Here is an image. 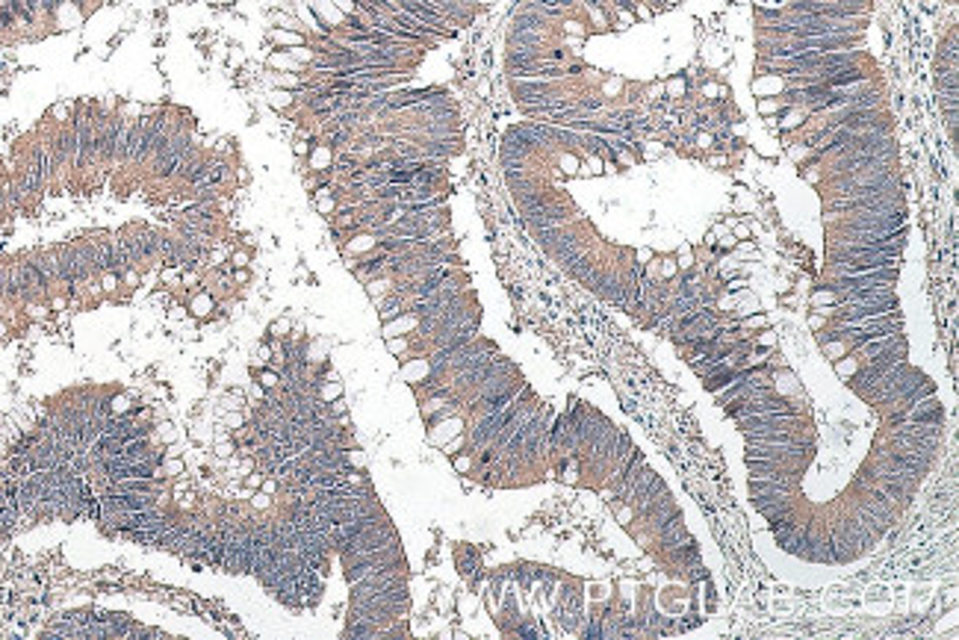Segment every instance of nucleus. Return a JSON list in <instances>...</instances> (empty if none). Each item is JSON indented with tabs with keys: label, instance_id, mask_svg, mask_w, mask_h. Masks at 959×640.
<instances>
[{
	"label": "nucleus",
	"instance_id": "nucleus-1",
	"mask_svg": "<svg viewBox=\"0 0 959 640\" xmlns=\"http://www.w3.org/2000/svg\"><path fill=\"white\" fill-rule=\"evenodd\" d=\"M901 310V302H897L894 292L886 295H874L865 298V302H842L830 307V319L835 325H847V322H865V319H876V316H889Z\"/></svg>",
	"mask_w": 959,
	"mask_h": 640
},
{
	"label": "nucleus",
	"instance_id": "nucleus-2",
	"mask_svg": "<svg viewBox=\"0 0 959 640\" xmlns=\"http://www.w3.org/2000/svg\"><path fill=\"white\" fill-rule=\"evenodd\" d=\"M832 248L847 245V248H868V251H880V254H901V248L906 245V228L891 230V233H871V230H842L832 233Z\"/></svg>",
	"mask_w": 959,
	"mask_h": 640
},
{
	"label": "nucleus",
	"instance_id": "nucleus-3",
	"mask_svg": "<svg viewBox=\"0 0 959 640\" xmlns=\"http://www.w3.org/2000/svg\"><path fill=\"white\" fill-rule=\"evenodd\" d=\"M901 228H906V210H901V213H847V215L835 218L832 233H842V230L891 233V230H901Z\"/></svg>",
	"mask_w": 959,
	"mask_h": 640
},
{
	"label": "nucleus",
	"instance_id": "nucleus-4",
	"mask_svg": "<svg viewBox=\"0 0 959 640\" xmlns=\"http://www.w3.org/2000/svg\"><path fill=\"white\" fill-rule=\"evenodd\" d=\"M523 215V225L534 233V230H549V228H561V225H570V207L561 204V201H549V204H541V207H534V210H526V213H519Z\"/></svg>",
	"mask_w": 959,
	"mask_h": 640
},
{
	"label": "nucleus",
	"instance_id": "nucleus-5",
	"mask_svg": "<svg viewBox=\"0 0 959 640\" xmlns=\"http://www.w3.org/2000/svg\"><path fill=\"white\" fill-rule=\"evenodd\" d=\"M508 86H511L516 107H529V104L544 101V97H549V95H558L561 80H511L508 77Z\"/></svg>",
	"mask_w": 959,
	"mask_h": 640
},
{
	"label": "nucleus",
	"instance_id": "nucleus-6",
	"mask_svg": "<svg viewBox=\"0 0 959 640\" xmlns=\"http://www.w3.org/2000/svg\"><path fill=\"white\" fill-rule=\"evenodd\" d=\"M876 457H883L886 464H891V466H897V469H904V472L915 475L918 481H921V478L930 472V466H933V457L909 454V452H901V449H894V446H891V449H886V452H880Z\"/></svg>",
	"mask_w": 959,
	"mask_h": 640
},
{
	"label": "nucleus",
	"instance_id": "nucleus-7",
	"mask_svg": "<svg viewBox=\"0 0 959 640\" xmlns=\"http://www.w3.org/2000/svg\"><path fill=\"white\" fill-rule=\"evenodd\" d=\"M667 496H670V493H667L664 481H662V478H658V475H655V478H652V484H650V487L644 490V496H641V498H635V502H632L629 508H632V511H635L637 516H647V513H650V511H652V508H655L658 502H664V498H667Z\"/></svg>",
	"mask_w": 959,
	"mask_h": 640
},
{
	"label": "nucleus",
	"instance_id": "nucleus-8",
	"mask_svg": "<svg viewBox=\"0 0 959 640\" xmlns=\"http://www.w3.org/2000/svg\"><path fill=\"white\" fill-rule=\"evenodd\" d=\"M644 466H647V457H644L641 452H635V454H632V461L626 464V469L620 472V478H617V481H614V498H617V502H623V498H626L629 487L635 484L637 472H641Z\"/></svg>",
	"mask_w": 959,
	"mask_h": 640
},
{
	"label": "nucleus",
	"instance_id": "nucleus-9",
	"mask_svg": "<svg viewBox=\"0 0 959 640\" xmlns=\"http://www.w3.org/2000/svg\"><path fill=\"white\" fill-rule=\"evenodd\" d=\"M809 540H812V528L803 526V528H797L791 537H785L783 543H779V549L794 555V558H806V549H809Z\"/></svg>",
	"mask_w": 959,
	"mask_h": 640
},
{
	"label": "nucleus",
	"instance_id": "nucleus-10",
	"mask_svg": "<svg viewBox=\"0 0 959 640\" xmlns=\"http://www.w3.org/2000/svg\"><path fill=\"white\" fill-rule=\"evenodd\" d=\"M803 561L809 564H832V552H830V534L824 537H812L809 540V549H806V558Z\"/></svg>",
	"mask_w": 959,
	"mask_h": 640
},
{
	"label": "nucleus",
	"instance_id": "nucleus-11",
	"mask_svg": "<svg viewBox=\"0 0 959 640\" xmlns=\"http://www.w3.org/2000/svg\"><path fill=\"white\" fill-rule=\"evenodd\" d=\"M508 48H544V30H508Z\"/></svg>",
	"mask_w": 959,
	"mask_h": 640
},
{
	"label": "nucleus",
	"instance_id": "nucleus-12",
	"mask_svg": "<svg viewBox=\"0 0 959 640\" xmlns=\"http://www.w3.org/2000/svg\"><path fill=\"white\" fill-rule=\"evenodd\" d=\"M652 478H655V472H652L650 466H644L641 472H637V478H635V484L629 487V493H626V498H623V502H626V505H632V502H635V498H641V496H644V490H647V487L652 484Z\"/></svg>",
	"mask_w": 959,
	"mask_h": 640
},
{
	"label": "nucleus",
	"instance_id": "nucleus-13",
	"mask_svg": "<svg viewBox=\"0 0 959 640\" xmlns=\"http://www.w3.org/2000/svg\"><path fill=\"white\" fill-rule=\"evenodd\" d=\"M457 570H461V575H475L478 572V555L472 549H461L457 552Z\"/></svg>",
	"mask_w": 959,
	"mask_h": 640
},
{
	"label": "nucleus",
	"instance_id": "nucleus-14",
	"mask_svg": "<svg viewBox=\"0 0 959 640\" xmlns=\"http://www.w3.org/2000/svg\"><path fill=\"white\" fill-rule=\"evenodd\" d=\"M275 42L277 45H290V48H302L304 36L302 33H290V30H275Z\"/></svg>",
	"mask_w": 959,
	"mask_h": 640
},
{
	"label": "nucleus",
	"instance_id": "nucleus-15",
	"mask_svg": "<svg viewBox=\"0 0 959 640\" xmlns=\"http://www.w3.org/2000/svg\"><path fill=\"white\" fill-rule=\"evenodd\" d=\"M812 304H815V307H821V304H838V295H835L830 287H827V289H817V292L812 295Z\"/></svg>",
	"mask_w": 959,
	"mask_h": 640
},
{
	"label": "nucleus",
	"instance_id": "nucleus-16",
	"mask_svg": "<svg viewBox=\"0 0 959 640\" xmlns=\"http://www.w3.org/2000/svg\"><path fill=\"white\" fill-rule=\"evenodd\" d=\"M210 310H213V302H210V298H207V295H198V298H195V304H192V313H195V316H207Z\"/></svg>",
	"mask_w": 959,
	"mask_h": 640
},
{
	"label": "nucleus",
	"instance_id": "nucleus-17",
	"mask_svg": "<svg viewBox=\"0 0 959 640\" xmlns=\"http://www.w3.org/2000/svg\"><path fill=\"white\" fill-rule=\"evenodd\" d=\"M260 384H263V390H277V387H281V375H277V372H263Z\"/></svg>",
	"mask_w": 959,
	"mask_h": 640
},
{
	"label": "nucleus",
	"instance_id": "nucleus-18",
	"mask_svg": "<svg viewBox=\"0 0 959 640\" xmlns=\"http://www.w3.org/2000/svg\"><path fill=\"white\" fill-rule=\"evenodd\" d=\"M779 107H783V104H779V101H773V97H765V101H758V110H762L765 115H770V112H776Z\"/></svg>",
	"mask_w": 959,
	"mask_h": 640
},
{
	"label": "nucleus",
	"instance_id": "nucleus-19",
	"mask_svg": "<svg viewBox=\"0 0 959 640\" xmlns=\"http://www.w3.org/2000/svg\"><path fill=\"white\" fill-rule=\"evenodd\" d=\"M688 86H685V80H673V83L667 86V92H670V97H679V95H682Z\"/></svg>",
	"mask_w": 959,
	"mask_h": 640
},
{
	"label": "nucleus",
	"instance_id": "nucleus-20",
	"mask_svg": "<svg viewBox=\"0 0 959 640\" xmlns=\"http://www.w3.org/2000/svg\"><path fill=\"white\" fill-rule=\"evenodd\" d=\"M765 325H768L765 316H750L747 322H744V328H765Z\"/></svg>",
	"mask_w": 959,
	"mask_h": 640
},
{
	"label": "nucleus",
	"instance_id": "nucleus-21",
	"mask_svg": "<svg viewBox=\"0 0 959 640\" xmlns=\"http://www.w3.org/2000/svg\"><path fill=\"white\" fill-rule=\"evenodd\" d=\"M124 410H127V398H124V395L112 398V413H124Z\"/></svg>",
	"mask_w": 959,
	"mask_h": 640
},
{
	"label": "nucleus",
	"instance_id": "nucleus-22",
	"mask_svg": "<svg viewBox=\"0 0 959 640\" xmlns=\"http://www.w3.org/2000/svg\"><path fill=\"white\" fill-rule=\"evenodd\" d=\"M696 145H700V148H711L714 145V136L711 133H700V136H696Z\"/></svg>",
	"mask_w": 959,
	"mask_h": 640
},
{
	"label": "nucleus",
	"instance_id": "nucleus-23",
	"mask_svg": "<svg viewBox=\"0 0 959 640\" xmlns=\"http://www.w3.org/2000/svg\"><path fill=\"white\" fill-rule=\"evenodd\" d=\"M679 266H682V269H691V248H682V251H679Z\"/></svg>",
	"mask_w": 959,
	"mask_h": 640
},
{
	"label": "nucleus",
	"instance_id": "nucleus-24",
	"mask_svg": "<svg viewBox=\"0 0 959 640\" xmlns=\"http://www.w3.org/2000/svg\"><path fill=\"white\" fill-rule=\"evenodd\" d=\"M455 469H457V472H467V469H470V457H467V454H464V457H455Z\"/></svg>",
	"mask_w": 959,
	"mask_h": 640
},
{
	"label": "nucleus",
	"instance_id": "nucleus-25",
	"mask_svg": "<svg viewBox=\"0 0 959 640\" xmlns=\"http://www.w3.org/2000/svg\"><path fill=\"white\" fill-rule=\"evenodd\" d=\"M756 343H762V346H773V334H770V331L758 334V336H756Z\"/></svg>",
	"mask_w": 959,
	"mask_h": 640
},
{
	"label": "nucleus",
	"instance_id": "nucleus-26",
	"mask_svg": "<svg viewBox=\"0 0 959 640\" xmlns=\"http://www.w3.org/2000/svg\"><path fill=\"white\" fill-rule=\"evenodd\" d=\"M233 266H239V269H245V266H248V254H243V251H239V254L233 257Z\"/></svg>",
	"mask_w": 959,
	"mask_h": 640
},
{
	"label": "nucleus",
	"instance_id": "nucleus-27",
	"mask_svg": "<svg viewBox=\"0 0 959 640\" xmlns=\"http://www.w3.org/2000/svg\"><path fill=\"white\" fill-rule=\"evenodd\" d=\"M750 236V228L747 225H735V239H747Z\"/></svg>",
	"mask_w": 959,
	"mask_h": 640
},
{
	"label": "nucleus",
	"instance_id": "nucleus-28",
	"mask_svg": "<svg viewBox=\"0 0 959 640\" xmlns=\"http://www.w3.org/2000/svg\"><path fill=\"white\" fill-rule=\"evenodd\" d=\"M319 210H322V213H331V210H334V198H331V201H328V198H325V201H319Z\"/></svg>",
	"mask_w": 959,
	"mask_h": 640
},
{
	"label": "nucleus",
	"instance_id": "nucleus-29",
	"mask_svg": "<svg viewBox=\"0 0 959 640\" xmlns=\"http://www.w3.org/2000/svg\"><path fill=\"white\" fill-rule=\"evenodd\" d=\"M650 257H652V251H650V248H641V251H637V260H644V263H647Z\"/></svg>",
	"mask_w": 959,
	"mask_h": 640
},
{
	"label": "nucleus",
	"instance_id": "nucleus-30",
	"mask_svg": "<svg viewBox=\"0 0 959 640\" xmlns=\"http://www.w3.org/2000/svg\"><path fill=\"white\" fill-rule=\"evenodd\" d=\"M735 242H738V239H735V236H726V239H721V245H724V248H732Z\"/></svg>",
	"mask_w": 959,
	"mask_h": 640
},
{
	"label": "nucleus",
	"instance_id": "nucleus-31",
	"mask_svg": "<svg viewBox=\"0 0 959 640\" xmlns=\"http://www.w3.org/2000/svg\"><path fill=\"white\" fill-rule=\"evenodd\" d=\"M390 348H393V351H402V348H405V339H402V343H398V339H393Z\"/></svg>",
	"mask_w": 959,
	"mask_h": 640
},
{
	"label": "nucleus",
	"instance_id": "nucleus-32",
	"mask_svg": "<svg viewBox=\"0 0 959 640\" xmlns=\"http://www.w3.org/2000/svg\"><path fill=\"white\" fill-rule=\"evenodd\" d=\"M709 163H711V166H724V163H726V156H711Z\"/></svg>",
	"mask_w": 959,
	"mask_h": 640
}]
</instances>
